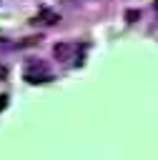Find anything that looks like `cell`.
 <instances>
[{"label":"cell","mask_w":158,"mask_h":160,"mask_svg":"<svg viewBox=\"0 0 158 160\" xmlns=\"http://www.w3.org/2000/svg\"><path fill=\"white\" fill-rule=\"evenodd\" d=\"M75 50H78V45H75V42H68V40H63V42H58V45L53 48V55H55L58 60L68 62V60H73Z\"/></svg>","instance_id":"7a4b0ae2"},{"label":"cell","mask_w":158,"mask_h":160,"mask_svg":"<svg viewBox=\"0 0 158 160\" xmlns=\"http://www.w3.org/2000/svg\"><path fill=\"white\" fill-rule=\"evenodd\" d=\"M138 18H140V12H138V10H128V12H125V20H128V22H135Z\"/></svg>","instance_id":"277c9868"},{"label":"cell","mask_w":158,"mask_h":160,"mask_svg":"<svg viewBox=\"0 0 158 160\" xmlns=\"http://www.w3.org/2000/svg\"><path fill=\"white\" fill-rule=\"evenodd\" d=\"M8 108V95H0V112Z\"/></svg>","instance_id":"5b68a950"},{"label":"cell","mask_w":158,"mask_h":160,"mask_svg":"<svg viewBox=\"0 0 158 160\" xmlns=\"http://www.w3.org/2000/svg\"><path fill=\"white\" fill-rule=\"evenodd\" d=\"M23 78L30 85H43V82H50L53 80V72H50V68L43 60H30L25 65V70H23Z\"/></svg>","instance_id":"6da1fadb"},{"label":"cell","mask_w":158,"mask_h":160,"mask_svg":"<svg viewBox=\"0 0 158 160\" xmlns=\"http://www.w3.org/2000/svg\"><path fill=\"white\" fill-rule=\"evenodd\" d=\"M155 10H158V0H155Z\"/></svg>","instance_id":"8992f818"},{"label":"cell","mask_w":158,"mask_h":160,"mask_svg":"<svg viewBox=\"0 0 158 160\" xmlns=\"http://www.w3.org/2000/svg\"><path fill=\"white\" fill-rule=\"evenodd\" d=\"M38 20H40L43 25H55V22L60 20V15H58L55 10H48V8H43V10L38 12ZM38 20H35V22H38Z\"/></svg>","instance_id":"3957f363"}]
</instances>
